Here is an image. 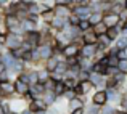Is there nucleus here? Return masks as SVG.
Here are the masks:
<instances>
[{"label": "nucleus", "mask_w": 127, "mask_h": 114, "mask_svg": "<svg viewBox=\"0 0 127 114\" xmlns=\"http://www.w3.org/2000/svg\"><path fill=\"white\" fill-rule=\"evenodd\" d=\"M23 43V35H18V34H8L6 35V40H5V45L3 48L6 52H13V50L19 48Z\"/></svg>", "instance_id": "obj_1"}, {"label": "nucleus", "mask_w": 127, "mask_h": 114, "mask_svg": "<svg viewBox=\"0 0 127 114\" xmlns=\"http://www.w3.org/2000/svg\"><path fill=\"white\" fill-rule=\"evenodd\" d=\"M90 103L98 108H103V106L108 105V98H106V92L105 90H95V92L90 95Z\"/></svg>", "instance_id": "obj_2"}, {"label": "nucleus", "mask_w": 127, "mask_h": 114, "mask_svg": "<svg viewBox=\"0 0 127 114\" xmlns=\"http://www.w3.org/2000/svg\"><path fill=\"white\" fill-rule=\"evenodd\" d=\"M106 92V98H108V105H111L113 108H118V105L122 100V93H119L116 88L113 90H105Z\"/></svg>", "instance_id": "obj_3"}, {"label": "nucleus", "mask_w": 127, "mask_h": 114, "mask_svg": "<svg viewBox=\"0 0 127 114\" xmlns=\"http://www.w3.org/2000/svg\"><path fill=\"white\" fill-rule=\"evenodd\" d=\"M37 52H39V56H40V61H47L48 58L55 56L52 45H48V43H42V45H39L37 47Z\"/></svg>", "instance_id": "obj_4"}, {"label": "nucleus", "mask_w": 127, "mask_h": 114, "mask_svg": "<svg viewBox=\"0 0 127 114\" xmlns=\"http://www.w3.org/2000/svg\"><path fill=\"white\" fill-rule=\"evenodd\" d=\"M28 109L34 114V113H37V111H47L48 108H47V105L43 103L42 98H34L31 103H28Z\"/></svg>", "instance_id": "obj_5"}, {"label": "nucleus", "mask_w": 127, "mask_h": 114, "mask_svg": "<svg viewBox=\"0 0 127 114\" xmlns=\"http://www.w3.org/2000/svg\"><path fill=\"white\" fill-rule=\"evenodd\" d=\"M121 23V19H119L118 15H113V13H106V15H103V24L106 26V28H118V24Z\"/></svg>", "instance_id": "obj_6"}, {"label": "nucleus", "mask_w": 127, "mask_h": 114, "mask_svg": "<svg viewBox=\"0 0 127 114\" xmlns=\"http://www.w3.org/2000/svg\"><path fill=\"white\" fill-rule=\"evenodd\" d=\"M13 85H15V95L19 96V98H23V96L29 92V85L28 84L21 82V80H18V79L13 80Z\"/></svg>", "instance_id": "obj_7"}, {"label": "nucleus", "mask_w": 127, "mask_h": 114, "mask_svg": "<svg viewBox=\"0 0 127 114\" xmlns=\"http://www.w3.org/2000/svg\"><path fill=\"white\" fill-rule=\"evenodd\" d=\"M77 87H79V90H81L82 96H89V98H90V95H92V93L95 92V87L92 85V82H90V80L77 82Z\"/></svg>", "instance_id": "obj_8"}, {"label": "nucleus", "mask_w": 127, "mask_h": 114, "mask_svg": "<svg viewBox=\"0 0 127 114\" xmlns=\"http://www.w3.org/2000/svg\"><path fill=\"white\" fill-rule=\"evenodd\" d=\"M90 82L92 85L95 87V90H105V85H106V77L103 76H96V74H90Z\"/></svg>", "instance_id": "obj_9"}, {"label": "nucleus", "mask_w": 127, "mask_h": 114, "mask_svg": "<svg viewBox=\"0 0 127 114\" xmlns=\"http://www.w3.org/2000/svg\"><path fill=\"white\" fill-rule=\"evenodd\" d=\"M61 59H64V58H60V56H52V58H48L47 61H43V69L52 74V72L56 69V66H58V63L61 61Z\"/></svg>", "instance_id": "obj_10"}, {"label": "nucleus", "mask_w": 127, "mask_h": 114, "mask_svg": "<svg viewBox=\"0 0 127 114\" xmlns=\"http://www.w3.org/2000/svg\"><path fill=\"white\" fill-rule=\"evenodd\" d=\"M53 18H55V11H53V10H47V8L39 15L40 24H45V26H50V23L53 21Z\"/></svg>", "instance_id": "obj_11"}, {"label": "nucleus", "mask_w": 127, "mask_h": 114, "mask_svg": "<svg viewBox=\"0 0 127 114\" xmlns=\"http://www.w3.org/2000/svg\"><path fill=\"white\" fill-rule=\"evenodd\" d=\"M96 35H95V32L90 29V31H87L84 32V34L81 35V40H82V43L84 45H96Z\"/></svg>", "instance_id": "obj_12"}, {"label": "nucleus", "mask_w": 127, "mask_h": 114, "mask_svg": "<svg viewBox=\"0 0 127 114\" xmlns=\"http://www.w3.org/2000/svg\"><path fill=\"white\" fill-rule=\"evenodd\" d=\"M95 53H96V45H84L81 48V53H79V55L87 58V59H93Z\"/></svg>", "instance_id": "obj_13"}, {"label": "nucleus", "mask_w": 127, "mask_h": 114, "mask_svg": "<svg viewBox=\"0 0 127 114\" xmlns=\"http://www.w3.org/2000/svg\"><path fill=\"white\" fill-rule=\"evenodd\" d=\"M126 10V0H113V5H111V10H109V13H113V15H121L122 11Z\"/></svg>", "instance_id": "obj_14"}, {"label": "nucleus", "mask_w": 127, "mask_h": 114, "mask_svg": "<svg viewBox=\"0 0 127 114\" xmlns=\"http://www.w3.org/2000/svg\"><path fill=\"white\" fill-rule=\"evenodd\" d=\"M66 26H68V24H66V19L56 18V16H55V18H53V21L50 23V29H53V31H55V32H61L63 29L66 28Z\"/></svg>", "instance_id": "obj_15"}, {"label": "nucleus", "mask_w": 127, "mask_h": 114, "mask_svg": "<svg viewBox=\"0 0 127 114\" xmlns=\"http://www.w3.org/2000/svg\"><path fill=\"white\" fill-rule=\"evenodd\" d=\"M53 11H55L56 18H61V19H68L69 16H71V10H69L68 6H55Z\"/></svg>", "instance_id": "obj_16"}, {"label": "nucleus", "mask_w": 127, "mask_h": 114, "mask_svg": "<svg viewBox=\"0 0 127 114\" xmlns=\"http://www.w3.org/2000/svg\"><path fill=\"white\" fill-rule=\"evenodd\" d=\"M42 100H43V103L47 105V108H52V106H55V103H56V95L53 92H45L42 95Z\"/></svg>", "instance_id": "obj_17"}, {"label": "nucleus", "mask_w": 127, "mask_h": 114, "mask_svg": "<svg viewBox=\"0 0 127 114\" xmlns=\"http://www.w3.org/2000/svg\"><path fill=\"white\" fill-rule=\"evenodd\" d=\"M84 106H85V105L77 98V96H76V98H72L71 101H68V113L76 111V109H79V108H84Z\"/></svg>", "instance_id": "obj_18"}, {"label": "nucleus", "mask_w": 127, "mask_h": 114, "mask_svg": "<svg viewBox=\"0 0 127 114\" xmlns=\"http://www.w3.org/2000/svg\"><path fill=\"white\" fill-rule=\"evenodd\" d=\"M87 21L90 23V26H96L98 23H101L103 21V13L101 11H98V13H90V16H89V19Z\"/></svg>", "instance_id": "obj_19"}, {"label": "nucleus", "mask_w": 127, "mask_h": 114, "mask_svg": "<svg viewBox=\"0 0 127 114\" xmlns=\"http://www.w3.org/2000/svg\"><path fill=\"white\" fill-rule=\"evenodd\" d=\"M113 45H114L118 50H127V35H122L121 34L118 39L114 40V43H113Z\"/></svg>", "instance_id": "obj_20"}, {"label": "nucleus", "mask_w": 127, "mask_h": 114, "mask_svg": "<svg viewBox=\"0 0 127 114\" xmlns=\"http://www.w3.org/2000/svg\"><path fill=\"white\" fill-rule=\"evenodd\" d=\"M105 71H106V68H105V66H101L100 63H93V64H92V69H90V72H92V74L103 76V77H105Z\"/></svg>", "instance_id": "obj_21"}, {"label": "nucleus", "mask_w": 127, "mask_h": 114, "mask_svg": "<svg viewBox=\"0 0 127 114\" xmlns=\"http://www.w3.org/2000/svg\"><path fill=\"white\" fill-rule=\"evenodd\" d=\"M106 35H108V39L111 40L113 43H114V40L119 37V35H121V31H119L118 28H109L108 31H106Z\"/></svg>", "instance_id": "obj_22"}, {"label": "nucleus", "mask_w": 127, "mask_h": 114, "mask_svg": "<svg viewBox=\"0 0 127 114\" xmlns=\"http://www.w3.org/2000/svg\"><path fill=\"white\" fill-rule=\"evenodd\" d=\"M92 31L95 32V35L98 37V35H103V34H106V31H108V28H106V26L103 24V21H101V23H98L96 26H93V28H92Z\"/></svg>", "instance_id": "obj_23"}, {"label": "nucleus", "mask_w": 127, "mask_h": 114, "mask_svg": "<svg viewBox=\"0 0 127 114\" xmlns=\"http://www.w3.org/2000/svg\"><path fill=\"white\" fill-rule=\"evenodd\" d=\"M66 92V87H64V84L63 82H56V85H55V88H53V93L56 95V98H61L63 96V93Z\"/></svg>", "instance_id": "obj_24"}, {"label": "nucleus", "mask_w": 127, "mask_h": 114, "mask_svg": "<svg viewBox=\"0 0 127 114\" xmlns=\"http://www.w3.org/2000/svg\"><path fill=\"white\" fill-rule=\"evenodd\" d=\"M37 79H39V84H43L50 79V72H47L45 69H37Z\"/></svg>", "instance_id": "obj_25"}, {"label": "nucleus", "mask_w": 127, "mask_h": 114, "mask_svg": "<svg viewBox=\"0 0 127 114\" xmlns=\"http://www.w3.org/2000/svg\"><path fill=\"white\" fill-rule=\"evenodd\" d=\"M77 29L81 31V34H84V32H87V31H90V29H92V26H90V23L87 21V19H81V21H79V24H77Z\"/></svg>", "instance_id": "obj_26"}, {"label": "nucleus", "mask_w": 127, "mask_h": 114, "mask_svg": "<svg viewBox=\"0 0 127 114\" xmlns=\"http://www.w3.org/2000/svg\"><path fill=\"white\" fill-rule=\"evenodd\" d=\"M113 79L116 80L118 85H126V84H127V74H124V72H118Z\"/></svg>", "instance_id": "obj_27"}, {"label": "nucleus", "mask_w": 127, "mask_h": 114, "mask_svg": "<svg viewBox=\"0 0 127 114\" xmlns=\"http://www.w3.org/2000/svg\"><path fill=\"white\" fill-rule=\"evenodd\" d=\"M61 82L64 84L66 90H74V87L77 85V80H76V79H63Z\"/></svg>", "instance_id": "obj_28"}, {"label": "nucleus", "mask_w": 127, "mask_h": 114, "mask_svg": "<svg viewBox=\"0 0 127 114\" xmlns=\"http://www.w3.org/2000/svg\"><path fill=\"white\" fill-rule=\"evenodd\" d=\"M90 71H79L77 74V82H84V80H89L90 79Z\"/></svg>", "instance_id": "obj_29"}, {"label": "nucleus", "mask_w": 127, "mask_h": 114, "mask_svg": "<svg viewBox=\"0 0 127 114\" xmlns=\"http://www.w3.org/2000/svg\"><path fill=\"white\" fill-rule=\"evenodd\" d=\"M55 85H56V82L53 79H48L47 82H43V88H45V92H53Z\"/></svg>", "instance_id": "obj_30"}, {"label": "nucleus", "mask_w": 127, "mask_h": 114, "mask_svg": "<svg viewBox=\"0 0 127 114\" xmlns=\"http://www.w3.org/2000/svg\"><path fill=\"white\" fill-rule=\"evenodd\" d=\"M119 59L116 56H108V68H118Z\"/></svg>", "instance_id": "obj_31"}, {"label": "nucleus", "mask_w": 127, "mask_h": 114, "mask_svg": "<svg viewBox=\"0 0 127 114\" xmlns=\"http://www.w3.org/2000/svg\"><path fill=\"white\" fill-rule=\"evenodd\" d=\"M118 68H106L105 71V77H114L116 74H118Z\"/></svg>", "instance_id": "obj_32"}, {"label": "nucleus", "mask_w": 127, "mask_h": 114, "mask_svg": "<svg viewBox=\"0 0 127 114\" xmlns=\"http://www.w3.org/2000/svg\"><path fill=\"white\" fill-rule=\"evenodd\" d=\"M118 71H119V72H124V74H127V59H122V61H119V64H118Z\"/></svg>", "instance_id": "obj_33"}, {"label": "nucleus", "mask_w": 127, "mask_h": 114, "mask_svg": "<svg viewBox=\"0 0 127 114\" xmlns=\"http://www.w3.org/2000/svg\"><path fill=\"white\" fill-rule=\"evenodd\" d=\"M0 35H8V29H6L5 23H3V19L0 21Z\"/></svg>", "instance_id": "obj_34"}, {"label": "nucleus", "mask_w": 127, "mask_h": 114, "mask_svg": "<svg viewBox=\"0 0 127 114\" xmlns=\"http://www.w3.org/2000/svg\"><path fill=\"white\" fill-rule=\"evenodd\" d=\"M68 114H85V111H84V108H79V109H76V111H71V113H68Z\"/></svg>", "instance_id": "obj_35"}, {"label": "nucleus", "mask_w": 127, "mask_h": 114, "mask_svg": "<svg viewBox=\"0 0 127 114\" xmlns=\"http://www.w3.org/2000/svg\"><path fill=\"white\" fill-rule=\"evenodd\" d=\"M5 40H6V35H0V45H5Z\"/></svg>", "instance_id": "obj_36"}, {"label": "nucleus", "mask_w": 127, "mask_h": 114, "mask_svg": "<svg viewBox=\"0 0 127 114\" xmlns=\"http://www.w3.org/2000/svg\"><path fill=\"white\" fill-rule=\"evenodd\" d=\"M6 71V68H5V64L3 63H0V74H3V72Z\"/></svg>", "instance_id": "obj_37"}, {"label": "nucleus", "mask_w": 127, "mask_h": 114, "mask_svg": "<svg viewBox=\"0 0 127 114\" xmlns=\"http://www.w3.org/2000/svg\"><path fill=\"white\" fill-rule=\"evenodd\" d=\"M19 114H32V113H31V111H29V109H28V108H26V109H23V111H21V113H19Z\"/></svg>", "instance_id": "obj_38"}, {"label": "nucleus", "mask_w": 127, "mask_h": 114, "mask_svg": "<svg viewBox=\"0 0 127 114\" xmlns=\"http://www.w3.org/2000/svg\"><path fill=\"white\" fill-rule=\"evenodd\" d=\"M3 52H5V48H3V47H2V45H0V56H2V55H3Z\"/></svg>", "instance_id": "obj_39"}, {"label": "nucleus", "mask_w": 127, "mask_h": 114, "mask_svg": "<svg viewBox=\"0 0 127 114\" xmlns=\"http://www.w3.org/2000/svg\"><path fill=\"white\" fill-rule=\"evenodd\" d=\"M34 114H47V111H37V113H34Z\"/></svg>", "instance_id": "obj_40"}, {"label": "nucleus", "mask_w": 127, "mask_h": 114, "mask_svg": "<svg viewBox=\"0 0 127 114\" xmlns=\"http://www.w3.org/2000/svg\"><path fill=\"white\" fill-rule=\"evenodd\" d=\"M126 10H127V0H126Z\"/></svg>", "instance_id": "obj_41"}, {"label": "nucleus", "mask_w": 127, "mask_h": 114, "mask_svg": "<svg viewBox=\"0 0 127 114\" xmlns=\"http://www.w3.org/2000/svg\"><path fill=\"white\" fill-rule=\"evenodd\" d=\"M60 114H68V113H60Z\"/></svg>", "instance_id": "obj_42"}, {"label": "nucleus", "mask_w": 127, "mask_h": 114, "mask_svg": "<svg viewBox=\"0 0 127 114\" xmlns=\"http://www.w3.org/2000/svg\"><path fill=\"white\" fill-rule=\"evenodd\" d=\"M0 63H2V56H0Z\"/></svg>", "instance_id": "obj_43"}, {"label": "nucleus", "mask_w": 127, "mask_h": 114, "mask_svg": "<svg viewBox=\"0 0 127 114\" xmlns=\"http://www.w3.org/2000/svg\"><path fill=\"white\" fill-rule=\"evenodd\" d=\"M0 101H2V100H0Z\"/></svg>", "instance_id": "obj_44"}]
</instances>
